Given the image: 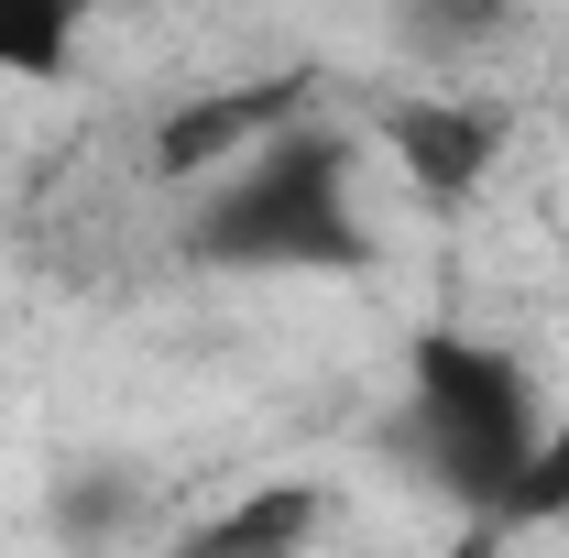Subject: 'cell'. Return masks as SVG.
I'll return each mask as SVG.
<instances>
[{
    "label": "cell",
    "mask_w": 569,
    "mask_h": 558,
    "mask_svg": "<svg viewBox=\"0 0 569 558\" xmlns=\"http://www.w3.org/2000/svg\"><path fill=\"white\" fill-rule=\"evenodd\" d=\"M187 263L209 275H361L372 230H361V153L318 121L274 132L209 176V198L187 209Z\"/></svg>",
    "instance_id": "1"
},
{
    "label": "cell",
    "mask_w": 569,
    "mask_h": 558,
    "mask_svg": "<svg viewBox=\"0 0 569 558\" xmlns=\"http://www.w3.org/2000/svg\"><path fill=\"white\" fill-rule=\"evenodd\" d=\"M406 449L460 515L503 526L537 449H548V395L482 329H417V350H406Z\"/></svg>",
    "instance_id": "2"
},
{
    "label": "cell",
    "mask_w": 569,
    "mask_h": 558,
    "mask_svg": "<svg viewBox=\"0 0 569 558\" xmlns=\"http://www.w3.org/2000/svg\"><path fill=\"white\" fill-rule=\"evenodd\" d=\"M383 153L427 198H471L493 176V153H503V110L493 99H460V88H417V99L383 110Z\"/></svg>",
    "instance_id": "3"
},
{
    "label": "cell",
    "mask_w": 569,
    "mask_h": 558,
    "mask_svg": "<svg viewBox=\"0 0 569 558\" xmlns=\"http://www.w3.org/2000/svg\"><path fill=\"white\" fill-rule=\"evenodd\" d=\"M307 121L296 88H219V99H187L153 121V176H230L241 153H263L274 132Z\"/></svg>",
    "instance_id": "4"
},
{
    "label": "cell",
    "mask_w": 569,
    "mask_h": 558,
    "mask_svg": "<svg viewBox=\"0 0 569 558\" xmlns=\"http://www.w3.org/2000/svg\"><path fill=\"white\" fill-rule=\"evenodd\" d=\"M318 515H329L318 482H263V492H241L230 515H209L198 537H176L164 558H307Z\"/></svg>",
    "instance_id": "5"
},
{
    "label": "cell",
    "mask_w": 569,
    "mask_h": 558,
    "mask_svg": "<svg viewBox=\"0 0 569 558\" xmlns=\"http://www.w3.org/2000/svg\"><path fill=\"white\" fill-rule=\"evenodd\" d=\"M142 504H153V482H142L132 460H77L44 515H56L67 548H110V537H132V526H142Z\"/></svg>",
    "instance_id": "6"
},
{
    "label": "cell",
    "mask_w": 569,
    "mask_h": 558,
    "mask_svg": "<svg viewBox=\"0 0 569 558\" xmlns=\"http://www.w3.org/2000/svg\"><path fill=\"white\" fill-rule=\"evenodd\" d=\"M67 67H77V11L67 0H0V77L44 88Z\"/></svg>",
    "instance_id": "7"
},
{
    "label": "cell",
    "mask_w": 569,
    "mask_h": 558,
    "mask_svg": "<svg viewBox=\"0 0 569 558\" xmlns=\"http://www.w3.org/2000/svg\"><path fill=\"white\" fill-rule=\"evenodd\" d=\"M548 515H569V395L548 406V449H537V471H526V492H515L503 526H548Z\"/></svg>",
    "instance_id": "8"
}]
</instances>
